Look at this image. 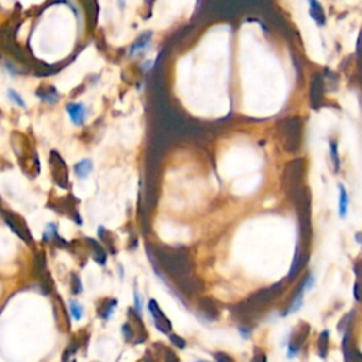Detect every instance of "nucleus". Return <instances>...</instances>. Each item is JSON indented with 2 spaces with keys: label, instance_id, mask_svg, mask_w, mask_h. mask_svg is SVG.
Instances as JSON below:
<instances>
[{
  "label": "nucleus",
  "instance_id": "19",
  "mask_svg": "<svg viewBox=\"0 0 362 362\" xmlns=\"http://www.w3.org/2000/svg\"><path fill=\"white\" fill-rule=\"evenodd\" d=\"M214 358L216 360V362H235L230 358V355L225 354V352H215Z\"/></svg>",
  "mask_w": 362,
  "mask_h": 362
},
{
  "label": "nucleus",
  "instance_id": "21",
  "mask_svg": "<svg viewBox=\"0 0 362 362\" xmlns=\"http://www.w3.org/2000/svg\"><path fill=\"white\" fill-rule=\"evenodd\" d=\"M165 362H179V357H177V355H176L171 349H165Z\"/></svg>",
  "mask_w": 362,
  "mask_h": 362
},
{
  "label": "nucleus",
  "instance_id": "9",
  "mask_svg": "<svg viewBox=\"0 0 362 362\" xmlns=\"http://www.w3.org/2000/svg\"><path fill=\"white\" fill-rule=\"evenodd\" d=\"M116 304H117V301H116L115 298H105V300H102L98 307L99 317L103 318V320H108L111 317V314L114 313V310L116 309Z\"/></svg>",
  "mask_w": 362,
  "mask_h": 362
},
{
  "label": "nucleus",
  "instance_id": "15",
  "mask_svg": "<svg viewBox=\"0 0 362 362\" xmlns=\"http://www.w3.org/2000/svg\"><path fill=\"white\" fill-rule=\"evenodd\" d=\"M148 37H150V34H148V35L146 34L145 37L139 38V40H137V41H136V43L133 44L132 49H131V55H134V54H137V52H139L140 49H143L145 47H146V46H148V41H150V40H148Z\"/></svg>",
  "mask_w": 362,
  "mask_h": 362
},
{
  "label": "nucleus",
  "instance_id": "1",
  "mask_svg": "<svg viewBox=\"0 0 362 362\" xmlns=\"http://www.w3.org/2000/svg\"><path fill=\"white\" fill-rule=\"evenodd\" d=\"M283 290H284V284L281 281L267 287V289H263V290L258 292L256 295H253L244 304H239L235 309V313L239 318H242V321L247 323L250 320H253V317H256L261 312H263L276 297H279L283 293Z\"/></svg>",
  "mask_w": 362,
  "mask_h": 362
},
{
  "label": "nucleus",
  "instance_id": "18",
  "mask_svg": "<svg viewBox=\"0 0 362 362\" xmlns=\"http://www.w3.org/2000/svg\"><path fill=\"white\" fill-rule=\"evenodd\" d=\"M122 331H123V335H125V340H126V341H131V340H133V337H134V331H133L132 326H131L129 323L123 324Z\"/></svg>",
  "mask_w": 362,
  "mask_h": 362
},
{
  "label": "nucleus",
  "instance_id": "13",
  "mask_svg": "<svg viewBox=\"0 0 362 362\" xmlns=\"http://www.w3.org/2000/svg\"><path fill=\"white\" fill-rule=\"evenodd\" d=\"M78 348H80V343H78V340H77V338H72V340H71V343H69V346H66V351H64V354H63V362L69 361L71 355H72V354H75V352L78 351Z\"/></svg>",
  "mask_w": 362,
  "mask_h": 362
},
{
  "label": "nucleus",
  "instance_id": "10",
  "mask_svg": "<svg viewBox=\"0 0 362 362\" xmlns=\"http://www.w3.org/2000/svg\"><path fill=\"white\" fill-rule=\"evenodd\" d=\"M338 190H340V204H338V211H340V216L341 218H346V214H348V205H349V198H348V193H346V187L343 184L338 185Z\"/></svg>",
  "mask_w": 362,
  "mask_h": 362
},
{
  "label": "nucleus",
  "instance_id": "26",
  "mask_svg": "<svg viewBox=\"0 0 362 362\" xmlns=\"http://www.w3.org/2000/svg\"><path fill=\"white\" fill-rule=\"evenodd\" d=\"M197 362H207V361H202V360H199V361H197Z\"/></svg>",
  "mask_w": 362,
  "mask_h": 362
},
{
  "label": "nucleus",
  "instance_id": "23",
  "mask_svg": "<svg viewBox=\"0 0 362 362\" xmlns=\"http://www.w3.org/2000/svg\"><path fill=\"white\" fill-rule=\"evenodd\" d=\"M253 362H267V360H266V355H263V354H259L258 357H255V358H253Z\"/></svg>",
  "mask_w": 362,
  "mask_h": 362
},
{
  "label": "nucleus",
  "instance_id": "24",
  "mask_svg": "<svg viewBox=\"0 0 362 362\" xmlns=\"http://www.w3.org/2000/svg\"><path fill=\"white\" fill-rule=\"evenodd\" d=\"M117 3H119V7H120V9H123V7H125V4H126V0H117Z\"/></svg>",
  "mask_w": 362,
  "mask_h": 362
},
{
  "label": "nucleus",
  "instance_id": "14",
  "mask_svg": "<svg viewBox=\"0 0 362 362\" xmlns=\"http://www.w3.org/2000/svg\"><path fill=\"white\" fill-rule=\"evenodd\" d=\"M7 97H9V99L15 103V105H17L18 108H26L27 105H26V100L23 99V97L17 92L16 89H9L7 91Z\"/></svg>",
  "mask_w": 362,
  "mask_h": 362
},
{
  "label": "nucleus",
  "instance_id": "7",
  "mask_svg": "<svg viewBox=\"0 0 362 362\" xmlns=\"http://www.w3.org/2000/svg\"><path fill=\"white\" fill-rule=\"evenodd\" d=\"M92 171H94V163L91 159H82L74 165V173L80 180H86Z\"/></svg>",
  "mask_w": 362,
  "mask_h": 362
},
{
  "label": "nucleus",
  "instance_id": "2",
  "mask_svg": "<svg viewBox=\"0 0 362 362\" xmlns=\"http://www.w3.org/2000/svg\"><path fill=\"white\" fill-rule=\"evenodd\" d=\"M157 261L160 267L167 275L176 280L190 276L194 272V266L191 259L184 252H171V250H157Z\"/></svg>",
  "mask_w": 362,
  "mask_h": 362
},
{
  "label": "nucleus",
  "instance_id": "25",
  "mask_svg": "<svg viewBox=\"0 0 362 362\" xmlns=\"http://www.w3.org/2000/svg\"><path fill=\"white\" fill-rule=\"evenodd\" d=\"M145 362H156L150 355H146V358H145Z\"/></svg>",
  "mask_w": 362,
  "mask_h": 362
},
{
  "label": "nucleus",
  "instance_id": "11",
  "mask_svg": "<svg viewBox=\"0 0 362 362\" xmlns=\"http://www.w3.org/2000/svg\"><path fill=\"white\" fill-rule=\"evenodd\" d=\"M91 247H92V258L95 259V262L99 264L106 263V253L103 250V247H100L99 244H97L95 241H89Z\"/></svg>",
  "mask_w": 362,
  "mask_h": 362
},
{
  "label": "nucleus",
  "instance_id": "17",
  "mask_svg": "<svg viewBox=\"0 0 362 362\" xmlns=\"http://www.w3.org/2000/svg\"><path fill=\"white\" fill-rule=\"evenodd\" d=\"M71 312L74 314V318H77V320H80L83 314L82 307L78 303H75V301H71Z\"/></svg>",
  "mask_w": 362,
  "mask_h": 362
},
{
  "label": "nucleus",
  "instance_id": "3",
  "mask_svg": "<svg viewBox=\"0 0 362 362\" xmlns=\"http://www.w3.org/2000/svg\"><path fill=\"white\" fill-rule=\"evenodd\" d=\"M66 114L69 116L72 125L75 126H83L86 122V116H88V108L82 102H72L68 103L66 108Z\"/></svg>",
  "mask_w": 362,
  "mask_h": 362
},
{
  "label": "nucleus",
  "instance_id": "4",
  "mask_svg": "<svg viewBox=\"0 0 362 362\" xmlns=\"http://www.w3.org/2000/svg\"><path fill=\"white\" fill-rule=\"evenodd\" d=\"M148 310L153 315V320H154V326L157 327L159 331L165 332V334H168L171 331V323L168 321V318L165 317V314L160 310L159 304L156 300H150L148 301Z\"/></svg>",
  "mask_w": 362,
  "mask_h": 362
},
{
  "label": "nucleus",
  "instance_id": "16",
  "mask_svg": "<svg viewBox=\"0 0 362 362\" xmlns=\"http://www.w3.org/2000/svg\"><path fill=\"white\" fill-rule=\"evenodd\" d=\"M71 292H72L74 295H80V293L82 292L81 280H80V278H78L75 273L71 275Z\"/></svg>",
  "mask_w": 362,
  "mask_h": 362
},
{
  "label": "nucleus",
  "instance_id": "5",
  "mask_svg": "<svg viewBox=\"0 0 362 362\" xmlns=\"http://www.w3.org/2000/svg\"><path fill=\"white\" fill-rule=\"evenodd\" d=\"M177 286L180 287V290L182 293H185L188 296L196 295V293H198L202 289L201 281L194 275H190V276H185V278H181L180 280H177Z\"/></svg>",
  "mask_w": 362,
  "mask_h": 362
},
{
  "label": "nucleus",
  "instance_id": "6",
  "mask_svg": "<svg viewBox=\"0 0 362 362\" xmlns=\"http://www.w3.org/2000/svg\"><path fill=\"white\" fill-rule=\"evenodd\" d=\"M198 307H199V310L202 312V314H204L205 317H208V318H211V320H216L218 315H219L218 307L215 306L214 301H213L211 298H208V297H201V298L198 300Z\"/></svg>",
  "mask_w": 362,
  "mask_h": 362
},
{
  "label": "nucleus",
  "instance_id": "27",
  "mask_svg": "<svg viewBox=\"0 0 362 362\" xmlns=\"http://www.w3.org/2000/svg\"><path fill=\"white\" fill-rule=\"evenodd\" d=\"M72 362H75V361H72Z\"/></svg>",
  "mask_w": 362,
  "mask_h": 362
},
{
  "label": "nucleus",
  "instance_id": "8",
  "mask_svg": "<svg viewBox=\"0 0 362 362\" xmlns=\"http://www.w3.org/2000/svg\"><path fill=\"white\" fill-rule=\"evenodd\" d=\"M307 259H309L307 253L297 252L296 256H295V261H293V264H292V269H290V273H289V279L293 280L303 270V267L307 263Z\"/></svg>",
  "mask_w": 362,
  "mask_h": 362
},
{
  "label": "nucleus",
  "instance_id": "12",
  "mask_svg": "<svg viewBox=\"0 0 362 362\" xmlns=\"http://www.w3.org/2000/svg\"><path fill=\"white\" fill-rule=\"evenodd\" d=\"M329 331H323L318 337V352L321 358L327 357L329 352Z\"/></svg>",
  "mask_w": 362,
  "mask_h": 362
},
{
  "label": "nucleus",
  "instance_id": "20",
  "mask_svg": "<svg viewBox=\"0 0 362 362\" xmlns=\"http://www.w3.org/2000/svg\"><path fill=\"white\" fill-rule=\"evenodd\" d=\"M170 340H171V343L177 346V348H180V349L185 348V340H182V338L179 337V335H171V337H170Z\"/></svg>",
  "mask_w": 362,
  "mask_h": 362
},
{
  "label": "nucleus",
  "instance_id": "22",
  "mask_svg": "<svg viewBox=\"0 0 362 362\" xmlns=\"http://www.w3.org/2000/svg\"><path fill=\"white\" fill-rule=\"evenodd\" d=\"M134 303H136V310H137V314H140V298H139L137 292H134Z\"/></svg>",
  "mask_w": 362,
  "mask_h": 362
}]
</instances>
